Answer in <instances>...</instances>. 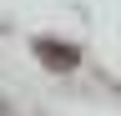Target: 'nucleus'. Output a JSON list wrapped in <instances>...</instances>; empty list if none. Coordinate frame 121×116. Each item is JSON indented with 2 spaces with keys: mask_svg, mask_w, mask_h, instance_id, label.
Listing matches in <instances>:
<instances>
[{
  "mask_svg": "<svg viewBox=\"0 0 121 116\" xmlns=\"http://www.w3.org/2000/svg\"><path fill=\"white\" fill-rule=\"evenodd\" d=\"M35 56H40L51 71H71V66H76V51H71V46H56V40H35Z\"/></svg>",
  "mask_w": 121,
  "mask_h": 116,
  "instance_id": "nucleus-1",
  "label": "nucleus"
}]
</instances>
